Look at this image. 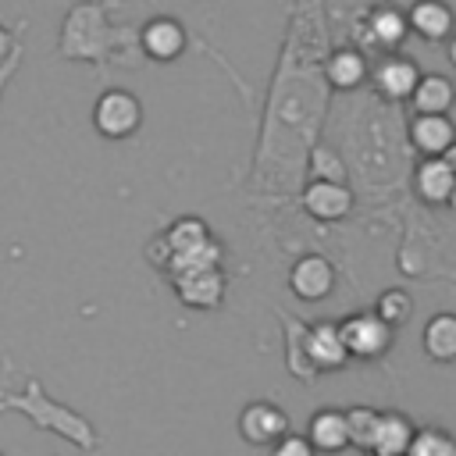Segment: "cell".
<instances>
[{"label":"cell","instance_id":"cell-25","mask_svg":"<svg viewBox=\"0 0 456 456\" xmlns=\"http://www.w3.org/2000/svg\"><path fill=\"white\" fill-rule=\"evenodd\" d=\"M310 171L317 175V182H338V185H346V182H342V178H346V167H342L338 153L328 150V146H317V150L310 153Z\"/></svg>","mask_w":456,"mask_h":456},{"label":"cell","instance_id":"cell-1","mask_svg":"<svg viewBox=\"0 0 456 456\" xmlns=\"http://www.w3.org/2000/svg\"><path fill=\"white\" fill-rule=\"evenodd\" d=\"M338 328H342V342H346L349 356H356V360H378L392 346V328L378 317V310L349 314Z\"/></svg>","mask_w":456,"mask_h":456},{"label":"cell","instance_id":"cell-12","mask_svg":"<svg viewBox=\"0 0 456 456\" xmlns=\"http://www.w3.org/2000/svg\"><path fill=\"white\" fill-rule=\"evenodd\" d=\"M417 196L428 203H449L452 185H456V167L445 157H424V164L413 175Z\"/></svg>","mask_w":456,"mask_h":456},{"label":"cell","instance_id":"cell-28","mask_svg":"<svg viewBox=\"0 0 456 456\" xmlns=\"http://www.w3.org/2000/svg\"><path fill=\"white\" fill-rule=\"evenodd\" d=\"M449 61L456 64V36H452V43H449Z\"/></svg>","mask_w":456,"mask_h":456},{"label":"cell","instance_id":"cell-3","mask_svg":"<svg viewBox=\"0 0 456 456\" xmlns=\"http://www.w3.org/2000/svg\"><path fill=\"white\" fill-rule=\"evenodd\" d=\"M239 435L249 445H271L274 449L285 435H292L289 431V413L281 406L267 403V399H256V403L242 406V413H239Z\"/></svg>","mask_w":456,"mask_h":456},{"label":"cell","instance_id":"cell-6","mask_svg":"<svg viewBox=\"0 0 456 456\" xmlns=\"http://www.w3.org/2000/svg\"><path fill=\"white\" fill-rule=\"evenodd\" d=\"M289 289L303 299V303H317L335 289V267L321 256V253H306L292 264L289 271Z\"/></svg>","mask_w":456,"mask_h":456},{"label":"cell","instance_id":"cell-21","mask_svg":"<svg viewBox=\"0 0 456 456\" xmlns=\"http://www.w3.org/2000/svg\"><path fill=\"white\" fill-rule=\"evenodd\" d=\"M370 32H374V39L381 46H399L403 36L410 32V18H403L395 7H378L370 14Z\"/></svg>","mask_w":456,"mask_h":456},{"label":"cell","instance_id":"cell-20","mask_svg":"<svg viewBox=\"0 0 456 456\" xmlns=\"http://www.w3.org/2000/svg\"><path fill=\"white\" fill-rule=\"evenodd\" d=\"M346 420H349V438L360 452H374V438H378V424H381V413L370 410V406H353L346 410Z\"/></svg>","mask_w":456,"mask_h":456},{"label":"cell","instance_id":"cell-9","mask_svg":"<svg viewBox=\"0 0 456 456\" xmlns=\"http://www.w3.org/2000/svg\"><path fill=\"white\" fill-rule=\"evenodd\" d=\"M410 139L428 157H445L456 146V125L445 114H417L410 125Z\"/></svg>","mask_w":456,"mask_h":456},{"label":"cell","instance_id":"cell-13","mask_svg":"<svg viewBox=\"0 0 456 456\" xmlns=\"http://www.w3.org/2000/svg\"><path fill=\"white\" fill-rule=\"evenodd\" d=\"M142 50L153 61H175L185 50V28L175 18H153L142 25Z\"/></svg>","mask_w":456,"mask_h":456},{"label":"cell","instance_id":"cell-26","mask_svg":"<svg viewBox=\"0 0 456 456\" xmlns=\"http://www.w3.org/2000/svg\"><path fill=\"white\" fill-rule=\"evenodd\" d=\"M271 456H317V449L310 445L306 435H285V438L271 449Z\"/></svg>","mask_w":456,"mask_h":456},{"label":"cell","instance_id":"cell-31","mask_svg":"<svg viewBox=\"0 0 456 456\" xmlns=\"http://www.w3.org/2000/svg\"><path fill=\"white\" fill-rule=\"evenodd\" d=\"M367 456H374V452H367Z\"/></svg>","mask_w":456,"mask_h":456},{"label":"cell","instance_id":"cell-14","mask_svg":"<svg viewBox=\"0 0 456 456\" xmlns=\"http://www.w3.org/2000/svg\"><path fill=\"white\" fill-rule=\"evenodd\" d=\"M413 435H417V428L410 424V417H403L395 410L381 413L378 438H374V456H406L410 445H413Z\"/></svg>","mask_w":456,"mask_h":456},{"label":"cell","instance_id":"cell-30","mask_svg":"<svg viewBox=\"0 0 456 456\" xmlns=\"http://www.w3.org/2000/svg\"><path fill=\"white\" fill-rule=\"evenodd\" d=\"M449 207L456 210V185H452V196H449Z\"/></svg>","mask_w":456,"mask_h":456},{"label":"cell","instance_id":"cell-10","mask_svg":"<svg viewBox=\"0 0 456 456\" xmlns=\"http://www.w3.org/2000/svg\"><path fill=\"white\" fill-rule=\"evenodd\" d=\"M306 438L317 452H342L353 445L349 438V420L346 410H317L306 424Z\"/></svg>","mask_w":456,"mask_h":456},{"label":"cell","instance_id":"cell-27","mask_svg":"<svg viewBox=\"0 0 456 456\" xmlns=\"http://www.w3.org/2000/svg\"><path fill=\"white\" fill-rule=\"evenodd\" d=\"M7 46H11V39H7V32H4V25H0V57L7 53Z\"/></svg>","mask_w":456,"mask_h":456},{"label":"cell","instance_id":"cell-18","mask_svg":"<svg viewBox=\"0 0 456 456\" xmlns=\"http://www.w3.org/2000/svg\"><path fill=\"white\" fill-rule=\"evenodd\" d=\"M164 242L171 246V256H178V253L203 249V246H210L214 239H210V228H207L200 217H178V221L164 232ZM167 267H171V264H167Z\"/></svg>","mask_w":456,"mask_h":456},{"label":"cell","instance_id":"cell-4","mask_svg":"<svg viewBox=\"0 0 456 456\" xmlns=\"http://www.w3.org/2000/svg\"><path fill=\"white\" fill-rule=\"evenodd\" d=\"M303 356L310 370H338L349 360V349L342 342V328L331 321L314 324L310 331H303Z\"/></svg>","mask_w":456,"mask_h":456},{"label":"cell","instance_id":"cell-2","mask_svg":"<svg viewBox=\"0 0 456 456\" xmlns=\"http://www.w3.org/2000/svg\"><path fill=\"white\" fill-rule=\"evenodd\" d=\"M96 132L107 139H128L142 125V103L128 89H107L93 107Z\"/></svg>","mask_w":456,"mask_h":456},{"label":"cell","instance_id":"cell-5","mask_svg":"<svg viewBox=\"0 0 456 456\" xmlns=\"http://www.w3.org/2000/svg\"><path fill=\"white\" fill-rule=\"evenodd\" d=\"M93 36L107 39V25H103L100 7H75V11L68 14L61 50H64L68 57H100L103 50L93 43Z\"/></svg>","mask_w":456,"mask_h":456},{"label":"cell","instance_id":"cell-23","mask_svg":"<svg viewBox=\"0 0 456 456\" xmlns=\"http://www.w3.org/2000/svg\"><path fill=\"white\" fill-rule=\"evenodd\" d=\"M406 456H456V438L442 428H417Z\"/></svg>","mask_w":456,"mask_h":456},{"label":"cell","instance_id":"cell-24","mask_svg":"<svg viewBox=\"0 0 456 456\" xmlns=\"http://www.w3.org/2000/svg\"><path fill=\"white\" fill-rule=\"evenodd\" d=\"M378 317L388 324V328H399V324H406L410 321V314H413V299L403 292V289H388V292H381L378 296Z\"/></svg>","mask_w":456,"mask_h":456},{"label":"cell","instance_id":"cell-22","mask_svg":"<svg viewBox=\"0 0 456 456\" xmlns=\"http://www.w3.org/2000/svg\"><path fill=\"white\" fill-rule=\"evenodd\" d=\"M210 267H221V246H217V242H210V246H203V249H192V253H178V256H171L167 274H171V278H182V274L210 271Z\"/></svg>","mask_w":456,"mask_h":456},{"label":"cell","instance_id":"cell-15","mask_svg":"<svg viewBox=\"0 0 456 456\" xmlns=\"http://www.w3.org/2000/svg\"><path fill=\"white\" fill-rule=\"evenodd\" d=\"M410 28H413L420 39L438 43V39H445V36L452 32V11H449L442 0H420V4H413V11H410Z\"/></svg>","mask_w":456,"mask_h":456},{"label":"cell","instance_id":"cell-19","mask_svg":"<svg viewBox=\"0 0 456 456\" xmlns=\"http://www.w3.org/2000/svg\"><path fill=\"white\" fill-rule=\"evenodd\" d=\"M363 75H367V64H363V53L360 50H335L328 57V78H331V86L353 89V86L363 82Z\"/></svg>","mask_w":456,"mask_h":456},{"label":"cell","instance_id":"cell-17","mask_svg":"<svg viewBox=\"0 0 456 456\" xmlns=\"http://www.w3.org/2000/svg\"><path fill=\"white\" fill-rule=\"evenodd\" d=\"M452 100H456V89H452L449 78L424 75L420 86H417V93H413V110L417 114H449Z\"/></svg>","mask_w":456,"mask_h":456},{"label":"cell","instance_id":"cell-11","mask_svg":"<svg viewBox=\"0 0 456 456\" xmlns=\"http://www.w3.org/2000/svg\"><path fill=\"white\" fill-rule=\"evenodd\" d=\"M420 78H424V75H420L417 64L406 61V57H385L381 68L374 71V82H378V89H381L388 100H413Z\"/></svg>","mask_w":456,"mask_h":456},{"label":"cell","instance_id":"cell-8","mask_svg":"<svg viewBox=\"0 0 456 456\" xmlns=\"http://www.w3.org/2000/svg\"><path fill=\"white\" fill-rule=\"evenodd\" d=\"M175 281V292L185 306L192 310H214L224 296V274L221 267H210V271H192V274H182V278H171Z\"/></svg>","mask_w":456,"mask_h":456},{"label":"cell","instance_id":"cell-7","mask_svg":"<svg viewBox=\"0 0 456 456\" xmlns=\"http://www.w3.org/2000/svg\"><path fill=\"white\" fill-rule=\"evenodd\" d=\"M303 210L317 221H342L353 210V192L338 182H310L303 189Z\"/></svg>","mask_w":456,"mask_h":456},{"label":"cell","instance_id":"cell-29","mask_svg":"<svg viewBox=\"0 0 456 456\" xmlns=\"http://www.w3.org/2000/svg\"><path fill=\"white\" fill-rule=\"evenodd\" d=\"M445 160H449V164H452V167H456V146H452V150H449V153H445Z\"/></svg>","mask_w":456,"mask_h":456},{"label":"cell","instance_id":"cell-16","mask_svg":"<svg viewBox=\"0 0 456 456\" xmlns=\"http://www.w3.org/2000/svg\"><path fill=\"white\" fill-rule=\"evenodd\" d=\"M424 349L438 363L456 360V314H435L424 324Z\"/></svg>","mask_w":456,"mask_h":456}]
</instances>
